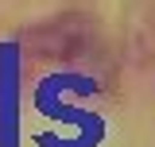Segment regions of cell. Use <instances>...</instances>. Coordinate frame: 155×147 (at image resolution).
I'll return each mask as SVG.
<instances>
[{
  "label": "cell",
  "mask_w": 155,
  "mask_h": 147,
  "mask_svg": "<svg viewBox=\"0 0 155 147\" xmlns=\"http://www.w3.org/2000/svg\"><path fill=\"white\" fill-rule=\"evenodd\" d=\"M23 136V54L12 39L0 43V147H19Z\"/></svg>",
  "instance_id": "cell-2"
},
{
  "label": "cell",
  "mask_w": 155,
  "mask_h": 147,
  "mask_svg": "<svg viewBox=\"0 0 155 147\" xmlns=\"http://www.w3.org/2000/svg\"><path fill=\"white\" fill-rule=\"evenodd\" d=\"M101 93V81L81 70H54L35 85V112L47 128L35 136L39 147H97L109 136V124L97 109H81L78 97Z\"/></svg>",
  "instance_id": "cell-1"
}]
</instances>
